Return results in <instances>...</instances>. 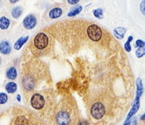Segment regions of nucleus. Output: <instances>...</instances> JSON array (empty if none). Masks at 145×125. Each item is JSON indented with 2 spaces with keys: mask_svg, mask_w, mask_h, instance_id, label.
I'll return each instance as SVG.
<instances>
[{
  "mask_svg": "<svg viewBox=\"0 0 145 125\" xmlns=\"http://www.w3.org/2000/svg\"><path fill=\"white\" fill-rule=\"evenodd\" d=\"M49 76L48 66L39 58L33 57L22 65L20 86L26 101H29L31 96Z\"/></svg>",
  "mask_w": 145,
  "mask_h": 125,
  "instance_id": "1",
  "label": "nucleus"
},
{
  "mask_svg": "<svg viewBox=\"0 0 145 125\" xmlns=\"http://www.w3.org/2000/svg\"><path fill=\"white\" fill-rule=\"evenodd\" d=\"M79 109L74 97L72 95L63 96L48 121L50 125H78Z\"/></svg>",
  "mask_w": 145,
  "mask_h": 125,
  "instance_id": "2",
  "label": "nucleus"
},
{
  "mask_svg": "<svg viewBox=\"0 0 145 125\" xmlns=\"http://www.w3.org/2000/svg\"><path fill=\"white\" fill-rule=\"evenodd\" d=\"M29 103L41 118L49 121L57 106L55 92L51 88L36 90L31 96Z\"/></svg>",
  "mask_w": 145,
  "mask_h": 125,
  "instance_id": "3",
  "label": "nucleus"
},
{
  "mask_svg": "<svg viewBox=\"0 0 145 125\" xmlns=\"http://www.w3.org/2000/svg\"><path fill=\"white\" fill-rule=\"evenodd\" d=\"M115 100L108 93L100 91L94 93L88 99V109L93 119L101 121L113 114Z\"/></svg>",
  "mask_w": 145,
  "mask_h": 125,
  "instance_id": "4",
  "label": "nucleus"
},
{
  "mask_svg": "<svg viewBox=\"0 0 145 125\" xmlns=\"http://www.w3.org/2000/svg\"><path fill=\"white\" fill-rule=\"evenodd\" d=\"M54 43V36L49 31H41L32 39L29 43L28 49L33 57H46L53 53Z\"/></svg>",
  "mask_w": 145,
  "mask_h": 125,
  "instance_id": "5",
  "label": "nucleus"
},
{
  "mask_svg": "<svg viewBox=\"0 0 145 125\" xmlns=\"http://www.w3.org/2000/svg\"><path fill=\"white\" fill-rule=\"evenodd\" d=\"M12 125H45L43 119L30 109L17 105L12 108Z\"/></svg>",
  "mask_w": 145,
  "mask_h": 125,
  "instance_id": "6",
  "label": "nucleus"
},
{
  "mask_svg": "<svg viewBox=\"0 0 145 125\" xmlns=\"http://www.w3.org/2000/svg\"><path fill=\"white\" fill-rule=\"evenodd\" d=\"M87 35L90 40L94 41V42H98V41L101 39L103 33L101 28L99 26L95 24H92L88 26L87 28Z\"/></svg>",
  "mask_w": 145,
  "mask_h": 125,
  "instance_id": "7",
  "label": "nucleus"
},
{
  "mask_svg": "<svg viewBox=\"0 0 145 125\" xmlns=\"http://www.w3.org/2000/svg\"><path fill=\"white\" fill-rule=\"evenodd\" d=\"M37 24H38L37 17L33 13L27 14L23 20V26L26 30H32V29L35 28Z\"/></svg>",
  "mask_w": 145,
  "mask_h": 125,
  "instance_id": "8",
  "label": "nucleus"
},
{
  "mask_svg": "<svg viewBox=\"0 0 145 125\" xmlns=\"http://www.w3.org/2000/svg\"><path fill=\"white\" fill-rule=\"evenodd\" d=\"M63 14V9L59 6H56L54 8H51L48 12H47V17L50 19H57Z\"/></svg>",
  "mask_w": 145,
  "mask_h": 125,
  "instance_id": "9",
  "label": "nucleus"
},
{
  "mask_svg": "<svg viewBox=\"0 0 145 125\" xmlns=\"http://www.w3.org/2000/svg\"><path fill=\"white\" fill-rule=\"evenodd\" d=\"M12 53V46L9 41L3 40L0 42V54L3 55H9Z\"/></svg>",
  "mask_w": 145,
  "mask_h": 125,
  "instance_id": "10",
  "label": "nucleus"
},
{
  "mask_svg": "<svg viewBox=\"0 0 145 125\" xmlns=\"http://www.w3.org/2000/svg\"><path fill=\"white\" fill-rule=\"evenodd\" d=\"M29 39V36H22V37H20L18 39H17V41L15 42L14 44V49L15 50H20L22 48V46L27 42Z\"/></svg>",
  "mask_w": 145,
  "mask_h": 125,
  "instance_id": "11",
  "label": "nucleus"
},
{
  "mask_svg": "<svg viewBox=\"0 0 145 125\" xmlns=\"http://www.w3.org/2000/svg\"><path fill=\"white\" fill-rule=\"evenodd\" d=\"M5 75L9 80H15L18 77V72L15 67H10L7 68L6 73H5Z\"/></svg>",
  "mask_w": 145,
  "mask_h": 125,
  "instance_id": "12",
  "label": "nucleus"
},
{
  "mask_svg": "<svg viewBox=\"0 0 145 125\" xmlns=\"http://www.w3.org/2000/svg\"><path fill=\"white\" fill-rule=\"evenodd\" d=\"M5 88L7 93L14 94L18 89V85H17V83H15L14 81H9V82L6 83Z\"/></svg>",
  "mask_w": 145,
  "mask_h": 125,
  "instance_id": "13",
  "label": "nucleus"
},
{
  "mask_svg": "<svg viewBox=\"0 0 145 125\" xmlns=\"http://www.w3.org/2000/svg\"><path fill=\"white\" fill-rule=\"evenodd\" d=\"M126 28L124 27H116L114 30V34H115L116 38L118 39H122L124 38V35L126 33Z\"/></svg>",
  "mask_w": 145,
  "mask_h": 125,
  "instance_id": "14",
  "label": "nucleus"
},
{
  "mask_svg": "<svg viewBox=\"0 0 145 125\" xmlns=\"http://www.w3.org/2000/svg\"><path fill=\"white\" fill-rule=\"evenodd\" d=\"M23 13V8L21 6H17V7H14L12 12H11V14H12V17L14 18V19H18L21 17Z\"/></svg>",
  "mask_w": 145,
  "mask_h": 125,
  "instance_id": "15",
  "label": "nucleus"
},
{
  "mask_svg": "<svg viewBox=\"0 0 145 125\" xmlns=\"http://www.w3.org/2000/svg\"><path fill=\"white\" fill-rule=\"evenodd\" d=\"M11 25V21H10V19L5 17V16H3L0 18V29L2 30H7Z\"/></svg>",
  "mask_w": 145,
  "mask_h": 125,
  "instance_id": "16",
  "label": "nucleus"
},
{
  "mask_svg": "<svg viewBox=\"0 0 145 125\" xmlns=\"http://www.w3.org/2000/svg\"><path fill=\"white\" fill-rule=\"evenodd\" d=\"M81 11H82V6H80V5L75 6V7L72 8V9L71 10V11L68 12L67 16H68V17H74V16L80 14V13L81 12Z\"/></svg>",
  "mask_w": 145,
  "mask_h": 125,
  "instance_id": "17",
  "label": "nucleus"
},
{
  "mask_svg": "<svg viewBox=\"0 0 145 125\" xmlns=\"http://www.w3.org/2000/svg\"><path fill=\"white\" fill-rule=\"evenodd\" d=\"M137 98H139L141 96V95L142 94V80L140 78L137 79Z\"/></svg>",
  "mask_w": 145,
  "mask_h": 125,
  "instance_id": "18",
  "label": "nucleus"
},
{
  "mask_svg": "<svg viewBox=\"0 0 145 125\" xmlns=\"http://www.w3.org/2000/svg\"><path fill=\"white\" fill-rule=\"evenodd\" d=\"M93 14H94V16L98 19L103 18V11H102V9H101V8L95 9L94 11H93Z\"/></svg>",
  "mask_w": 145,
  "mask_h": 125,
  "instance_id": "19",
  "label": "nucleus"
},
{
  "mask_svg": "<svg viewBox=\"0 0 145 125\" xmlns=\"http://www.w3.org/2000/svg\"><path fill=\"white\" fill-rule=\"evenodd\" d=\"M8 101V96L5 93H0V105L5 104Z\"/></svg>",
  "mask_w": 145,
  "mask_h": 125,
  "instance_id": "20",
  "label": "nucleus"
},
{
  "mask_svg": "<svg viewBox=\"0 0 145 125\" xmlns=\"http://www.w3.org/2000/svg\"><path fill=\"white\" fill-rule=\"evenodd\" d=\"M133 40V36H129L127 42L125 43V45H124V49H125L127 52H130L131 51V46H130V42Z\"/></svg>",
  "mask_w": 145,
  "mask_h": 125,
  "instance_id": "21",
  "label": "nucleus"
},
{
  "mask_svg": "<svg viewBox=\"0 0 145 125\" xmlns=\"http://www.w3.org/2000/svg\"><path fill=\"white\" fill-rule=\"evenodd\" d=\"M144 45H145V42H144V41H142V40H141V39H137L136 41V43H135V46L137 47V48L142 47V46H144Z\"/></svg>",
  "mask_w": 145,
  "mask_h": 125,
  "instance_id": "22",
  "label": "nucleus"
},
{
  "mask_svg": "<svg viewBox=\"0 0 145 125\" xmlns=\"http://www.w3.org/2000/svg\"><path fill=\"white\" fill-rule=\"evenodd\" d=\"M140 11L142 13V15L145 16V0H142L140 3Z\"/></svg>",
  "mask_w": 145,
  "mask_h": 125,
  "instance_id": "23",
  "label": "nucleus"
},
{
  "mask_svg": "<svg viewBox=\"0 0 145 125\" xmlns=\"http://www.w3.org/2000/svg\"><path fill=\"white\" fill-rule=\"evenodd\" d=\"M80 0H67V2L68 5H77Z\"/></svg>",
  "mask_w": 145,
  "mask_h": 125,
  "instance_id": "24",
  "label": "nucleus"
},
{
  "mask_svg": "<svg viewBox=\"0 0 145 125\" xmlns=\"http://www.w3.org/2000/svg\"><path fill=\"white\" fill-rule=\"evenodd\" d=\"M78 125H89L88 121H79Z\"/></svg>",
  "mask_w": 145,
  "mask_h": 125,
  "instance_id": "25",
  "label": "nucleus"
},
{
  "mask_svg": "<svg viewBox=\"0 0 145 125\" xmlns=\"http://www.w3.org/2000/svg\"><path fill=\"white\" fill-rule=\"evenodd\" d=\"M18 1H19V0H10V3H11V4H16Z\"/></svg>",
  "mask_w": 145,
  "mask_h": 125,
  "instance_id": "26",
  "label": "nucleus"
},
{
  "mask_svg": "<svg viewBox=\"0 0 145 125\" xmlns=\"http://www.w3.org/2000/svg\"><path fill=\"white\" fill-rule=\"evenodd\" d=\"M18 101H20V96H19V95L18 96Z\"/></svg>",
  "mask_w": 145,
  "mask_h": 125,
  "instance_id": "27",
  "label": "nucleus"
},
{
  "mask_svg": "<svg viewBox=\"0 0 145 125\" xmlns=\"http://www.w3.org/2000/svg\"><path fill=\"white\" fill-rule=\"evenodd\" d=\"M2 64V59H1V57H0V65Z\"/></svg>",
  "mask_w": 145,
  "mask_h": 125,
  "instance_id": "28",
  "label": "nucleus"
},
{
  "mask_svg": "<svg viewBox=\"0 0 145 125\" xmlns=\"http://www.w3.org/2000/svg\"><path fill=\"white\" fill-rule=\"evenodd\" d=\"M142 119H145V115H144L143 116H142Z\"/></svg>",
  "mask_w": 145,
  "mask_h": 125,
  "instance_id": "29",
  "label": "nucleus"
},
{
  "mask_svg": "<svg viewBox=\"0 0 145 125\" xmlns=\"http://www.w3.org/2000/svg\"><path fill=\"white\" fill-rule=\"evenodd\" d=\"M144 47H145V46H144Z\"/></svg>",
  "mask_w": 145,
  "mask_h": 125,
  "instance_id": "30",
  "label": "nucleus"
},
{
  "mask_svg": "<svg viewBox=\"0 0 145 125\" xmlns=\"http://www.w3.org/2000/svg\"><path fill=\"white\" fill-rule=\"evenodd\" d=\"M45 125H46V124H45Z\"/></svg>",
  "mask_w": 145,
  "mask_h": 125,
  "instance_id": "31",
  "label": "nucleus"
}]
</instances>
